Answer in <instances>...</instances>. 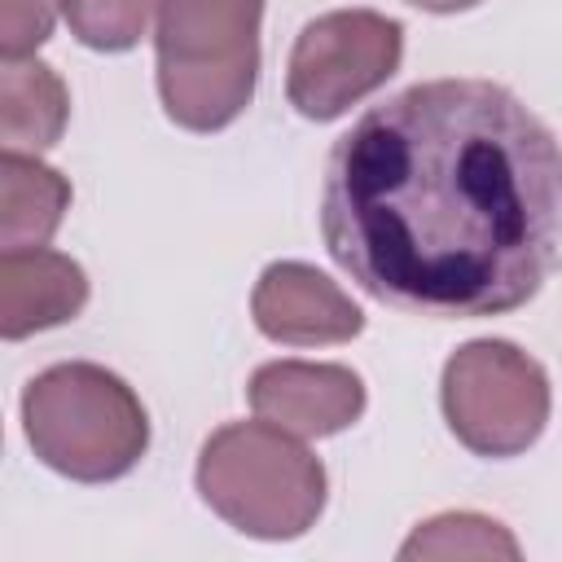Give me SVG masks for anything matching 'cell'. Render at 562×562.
Wrapping results in <instances>:
<instances>
[{"label":"cell","instance_id":"4fadbf2b","mask_svg":"<svg viewBox=\"0 0 562 562\" xmlns=\"http://www.w3.org/2000/svg\"><path fill=\"white\" fill-rule=\"evenodd\" d=\"M70 35L97 53H127L149 26L154 0H57Z\"/></svg>","mask_w":562,"mask_h":562},{"label":"cell","instance_id":"7c38bea8","mask_svg":"<svg viewBox=\"0 0 562 562\" xmlns=\"http://www.w3.org/2000/svg\"><path fill=\"white\" fill-rule=\"evenodd\" d=\"M518 540L505 522L474 514V509H448L413 527V536L400 544V562L417 558H518Z\"/></svg>","mask_w":562,"mask_h":562},{"label":"cell","instance_id":"ba28073f","mask_svg":"<svg viewBox=\"0 0 562 562\" xmlns=\"http://www.w3.org/2000/svg\"><path fill=\"white\" fill-rule=\"evenodd\" d=\"M255 329L285 347L351 342L364 329V312L342 294L338 281L299 259H277L250 290Z\"/></svg>","mask_w":562,"mask_h":562},{"label":"cell","instance_id":"8992f818","mask_svg":"<svg viewBox=\"0 0 562 562\" xmlns=\"http://www.w3.org/2000/svg\"><path fill=\"white\" fill-rule=\"evenodd\" d=\"M404 57V26L378 9H334L312 18L285 66V97L290 105L312 119L329 123L347 114L356 101L378 92Z\"/></svg>","mask_w":562,"mask_h":562},{"label":"cell","instance_id":"9a60e30c","mask_svg":"<svg viewBox=\"0 0 562 562\" xmlns=\"http://www.w3.org/2000/svg\"><path fill=\"white\" fill-rule=\"evenodd\" d=\"M413 9H426V13H461V9H474L483 0H408Z\"/></svg>","mask_w":562,"mask_h":562},{"label":"cell","instance_id":"30bf717a","mask_svg":"<svg viewBox=\"0 0 562 562\" xmlns=\"http://www.w3.org/2000/svg\"><path fill=\"white\" fill-rule=\"evenodd\" d=\"M70 92L40 57H4L0 66V140L18 154H44L61 140Z\"/></svg>","mask_w":562,"mask_h":562},{"label":"cell","instance_id":"7a4b0ae2","mask_svg":"<svg viewBox=\"0 0 562 562\" xmlns=\"http://www.w3.org/2000/svg\"><path fill=\"white\" fill-rule=\"evenodd\" d=\"M263 0H154V75L184 132L228 127L259 83Z\"/></svg>","mask_w":562,"mask_h":562},{"label":"cell","instance_id":"5bb4252c","mask_svg":"<svg viewBox=\"0 0 562 562\" xmlns=\"http://www.w3.org/2000/svg\"><path fill=\"white\" fill-rule=\"evenodd\" d=\"M57 0H0V53L35 57V48L53 35Z\"/></svg>","mask_w":562,"mask_h":562},{"label":"cell","instance_id":"5b68a950","mask_svg":"<svg viewBox=\"0 0 562 562\" xmlns=\"http://www.w3.org/2000/svg\"><path fill=\"white\" fill-rule=\"evenodd\" d=\"M439 408L474 457H518L549 426V373L509 338H470L443 364Z\"/></svg>","mask_w":562,"mask_h":562},{"label":"cell","instance_id":"52a82bcc","mask_svg":"<svg viewBox=\"0 0 562 562\" xmlns=\"http://www.w3.org/2000/svg\"><path fill=\"white\" fill-rule=\"evenodd\" d=\"M250 408L303 439H325L360 422L369 395L356 369L321 360H268L250 373Z\"/></svg>","mask_w":562,"mask_h":562},{"label":"cell","instance_id":"277c9868","mask_svg":"<svg viewBox=\"0 0 562 562\" xmlns=\"http://www.w3.org/2000/svg\"><path fill=\"white\" fill-rule=\"evenodd\" d=\"M198 496L228 527L255 540H299L325 509V465L272 422H228L206 435L193 470Z\"/></svg>","mask_w":562,"mask_h":562},{"label":"cell","instance_id":"6da1fadb","mask_svg":"<svg viewBox=\"0 0 562 562\" xmlns=\"http://www.w3.org/2000/svg\"><path fill=\"white\" fill-rule=\"evenodd\" d=\"M321 241L386 307L505 316L558 268L562 145L505 83H413L334 140Z\"/></svg>","mask_w":562,"mask_h":562},{"label":"cell","instance_id":"8fae6325","mask_svg":"<svg viewBox=\"0 0 562 562\" xmlns=\"http://www.w3.org/2000/svg\"><path fill=\"white\" fill-rule=\"evenodd\" d=\"M70 211V180L35 154L4 149L0 158V246H48Z\"/></svg>","mask_w":562,"mask_h":562},{"label":"cell","instance_id":"9c48e42d","mask_svg":"<svg viewBox=\"0 0 562 562\" xmlns=\"http://www.w3.org/2000/svg\"><path fill=\"white\" fill-rule=\"evenodd\" d=\"M88 307V272L48 246L0 255V338L18 342L66 325Z\"/></svg>","mask_w":562,"mask_h":562},{"label":"cell","instance_id":"3957f363","mask_svg":"<svg viewBox=\"0 0 562 562\" xmlns=\"http://www.w3.org/2000/svg\"><path fill=\"white\" fill-rule=\"evenodd\" d=\"M22 430L31 452L75 483L123 479L149 448L140 395L92 360H61L35 373L22 391Z\"/></svg>","mask_w":562,"mask_h":562}]
</instances>
